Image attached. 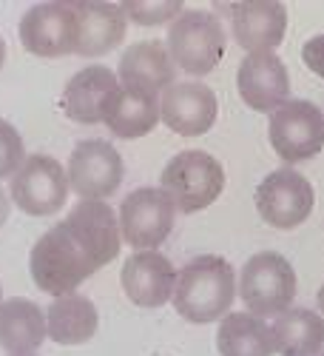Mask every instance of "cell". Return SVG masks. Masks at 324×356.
Listing matches in <instances>:
<instances>
[{"label":"cell","instance_id":"obj_1","mask_svg":"<svg viewBox=\"0 0 324 356\" xmlns=\"http://www.w3.org/2000/svg\"><path fill=\"white\" fill-rule=\"evenodd\" d=\"M233 296H237V274H233L230 262L214 254H205L194 257L176 274L171 302L182 319L194 325H208L228 316Z\"/></svg>","mask_w":324,"mask_h":356},{"label":"cell","instance_id":"obj_2","mask_svg":"<svg viewBox=\"0 0 324 356\" xmlns=\"http://www.w3.org/2000/svg\"><path fill=\"white\" fill-rule=\"evenodd\" d=\"M28 268H32V280L37 282L40 291L51 293L54 300L66 293H77L80 282H85L94 271H100L88 251L80 245V240L71 234V228L57 222L49 228L32 248L28 257Z\"/></svg>","mask_w":324,"mask_h":356},{"label":"cell","instance_id":"obj_3","mask_svg":"<svg viewBox=\"0 0 324 356\" xmlns=\"http://www.w3.org/2000/svg\"><path fill=\"white\" fill-rule=\"evenodd\" d=\"M160 188L171 197L176 211L196 214L216 202L225 191V168L214 154L191 148L168 160L160 177Z\"/></svg>","mask_w":324,"mask_h":356},{"label":"cell","instance_id":"obj_4","mask_svg":"<svg viewBox=\"0 0 324 356\" xmlns=\"http://www.w3.org/2000/svg\"><path fill=\"white\" fill-rule=\"evenodd\" d=\"M168 54L185 74H211L225 54V29L216 15L185 9L168 26Z\"/></svg>","mask_w":324,"mask_h":356},{"label":"cell","instance_id":"obj_5","mask_svg":"<svg viewBox=\"0 0 324 356\" xmlns=\"http://www.w3.org/2000/svg\"><path fill=\"white\" fill-rule=\"evenodd\" d=\"M239 296L245 308L259 319L290 311V302L296 300V271H293L290 259L276 251L253 254L242 265Z\"/></svg>","mask_w":324,"mask_h":356},{"label":"cell","instance_id":"obj_6","mask_svg":"<svg viewBox=\"0 0 324 356\" xmlns=\"http://www.w3.org/2000/svg\"><path fill=\"white\" fill-rule=\"evenodd\" d=\"M271 145L284 163H305L324 148V114L310 100H287L271 114Z\"/></svg>","mask_w":324,"mask_h":356},{"label":"cell","instance_id":"obj_7","mask_svg":"<svg viewBox=\"0 0 324 356\" xmlns=\"http://www.w3.org/2000/svg\"><path fill=\"white\" fill-rule=\"evenodd\" d=\"M313 202H316V194L310 180L290 165L271 171L256 188L259 217L279 231H290L302 225L313 211Z\"/></svg>","mask_w":324,"mask_h":356},{"label":"cell","instance_id":"obj_8","mask_svg":"<svg viewBox=\"0 0 324 356\" xmlns=\"http://www.w3.org/2000/svg\"><path fill=\"white\" fill-rule=\"evenodd\" d=\"M173 202L162 188H134L120 205V234L123 243L137 251H157L173 228Z\"/></svg>","mask_w":324,"mask_h":356},{"label":"cell","instance_id":"obj_9","mask_svg":"<svg viewBox=\"0 0 324 356\" xmlns=\"http://www.w3.org/2000/svg\"><path fill=\"white\" fill-rule=\"evenodd\" d=\"M69 177L54 157L32 154L12 177V200L28 217H49L60 211L69 197Z\"/></svg>","mask_w":324,"mask_h":356},{"label":"cell","instance_id":"obj_10","mask_svg":"<svg viewBox=\"0 0 324 356\" xmlns=\"http://www.w3.org/2000/svg\"><path fill=\"white\" fill-rule=\"evenodd\" d=\"M69 188L83 200H105L120 188L126 165L120 152L105 140H83L69 157Z\"/></svg>","mask_w":324,"mask_h":356},{"label":"cell","instance_id":"obj_11","mask_svg":"<svg viewBox=\"0 0 324 356\" xmlns=\"http://www.w3.org/2000/svg\"><path fill=\"white\" fill-rule=\"evenodd\" d=\"M20 43L37 57H66L77 49L74 3H37L20 17Z\"/></svg>","mask_w":324,"mask_h":356},{"label":"cell","instance_id":"obj_12","mask_svg":"<svg viewBox=\"0 0 324 356\" xmlns=\"http://www.w3.org/2000/svg\"><path fill=\"white\" fill-rule=\"evenodd\" d=\"M219 114L214 88L199 80H182L160 95V123L180 137H199L211 131Z\"/></svg>","mask_w":324,"mask_h":356},{"label":"cell","instance_id":"obj_13","mask_svg":"<svg viewBox=\"0 0 324 356\" xmlns=\"http://www.w3.org/2000/svg\"><path fill=\"white\" fill-rule=\"evenodd\" d=\"M120 92H123L120 77L108 66H85L66 83L60 106L69 120L94 126V123H105Z\"/></svg>","mask_w":324,"mask_h":356},{"label":"cell","instance_id":"obj_14","mask_svg":"<svg viewBox=\"0 0 324 356\" xmlns=\"http://www.w3.org/2000/svg\"><path fill=\"white\" fill-rule=\"evenodd\" d=\"M237 88L245 106H250L253 111H276L290 100L287 66L276 51L245 54L237 72Z\"/></svg>","mask_w":324,"mask_h":356},{"label":"cell","instance_id":"obj_15","mask_svg":"<svg viewBox=\"0 0 324 356\" xmlns=\"http://www.w3.org/2000/svg\"><path fill=\"white\" fill-rule=\"evenodd\" d=\"M66 225L80 240V245L88 251L97 268L105 265L120 254L123 234H120V220H117L114 209L100 200H80L66 217Z\"/></svg>","mask_w":324,"mask_h":356},{"label":"cell","instance_id":"obj_16","mask_svg":"<svg viewBox=\"0 0 324 356\" xmlns=\"http://www.w3.org/2000/svg\"><path fill=\"white\" fill-rule=\"evenodd\" d=\"M123 291L139 308H162L173 300L176 271L160 251H134L123 262Z\"/></svg>","mask_w":324,"mask_h":356},{"label":"cell","instance_id":"obj_17","mask_svg":"<svg viewBox=\"0 0 324 356\" xmlns=\"http://www.w3.org/2000/svg\"><path fill=\"white\" fill-rule=\"evenodd\" d=\"M117 77H120L123 88L160 97L168 86H173L176 66L162 40H142L123 51L120 66H117Z\"/></svg>","mask_w":324,"mask_h":356},{"label":"cell","instance_id":"obj_18","mask_svg":"<svg viewBox=\"0 0 324 356\" xmlns=\"http://www.w3.org/2000/svg\"><path fill=\"white\" fill-rule=\"evenodd\" d=\"M230 26L237 43L256 54V51H273L284 40L287 29V6L276 0H248L237 3L230 12Z\"/></svg>","mask_w":324,"mask_h":356},{"label":"cell","instance_id":"obj_19","mask_svg":"<svg viewBox=\"0 0 324 356\" xmlns=\"http://www.w3.org/2000/svg\"><path fill=\"white\" fill-rule=\"evenodd\" d=\"M77 15V49L74 54L97 57L117 49L126 38L128 17L123 3H74Z\"/></svg>","mask_w":324,"mask_h":356},{"label":"cell","instance_id":"obj_20","mask_svg":"<svg viewBox=\"0 0 324 356\" xmlns=\"http://www.w3.org/2000/svg\"><path fill=\"white\" fill-rule=\"evenodd\" d=\"M46 337V314L35 302L23 300V296L0 302V348L9 356L35 353V348H40Z\"/></svg>","mask_w":324,"mask_h":356},{"label":"cell","instance_id":"obj_21","mask_svg":"<svg viewBox=\"0 0 324 356\" xmlns=\"http://www.w3.org/2000/svg\"><path fill=\"white\" fill-rule=\"evenodd\" d=\"M97 308L83 293L57 296L46 311V331L57 345H83L97 334Z\"/></svg>","mask_w":324,"mask_h":356},{"label":"cell","instance_id":"obj_22","mask_svg":"<svg viewBox=\"0 0 324 356\" xmlns=\"http://www.w3.org/2000/svg\"><path fill=\"white\" fill-rule=\"evenodd\" d=\"M279 356H316L324 348V319L310 308H290L271 325Z\"/></svg>","mask_w":324,"mask_h":356},{"label":"cell","instance_id":"obj_23","mask_svg":"<svg viewBox=\"0 0 324 356\" xmlns=\"http://www.w3.org/2000/svg\"><path fill=\"white\" fill-rule=\"evenodd\" d=\"M219 356H273L271 325L253 314H228L216 331Z\"/></svg>","mask_w":324,"mask_h":356},{"label":"cell","instance_id":"obj_24","mask_svg":"<svg viewBox=\"0 0 324 356\" xmlns=\"http://www.w3.org/2000/svg\"><path fill=\"white\" fill-rule=\"evenodd\" d=\"M157 123H160V97L131 92V88H123L114 108L105 117V126L111 129V134L123 140H137L151 134Z\"/></svg>","mask_w":324,"mask_h":356},{"label":"cell","instance_id":"obj_25","mask_svg":"<svg viewBox=\"0 0 324 356\" xmlns=\"http://www.w3.org/2000/svg\"><path fill=\"white\" fill-rule=\"evenodd\" d=\"M123 12L128 20L139 23V26H160V23H173L182 15V3L180 0H160V3H139V0H131V3H123Z\"/></svg>","mask_w":324,"mask_h":356},{"label":"cell","instance_id":"obj_26","mask_svg":"<svg viewBox=\"0 0 324 356\" xmlns=\"http://www.w3.org/2000/svg\"><path fill=\"white\" fill-rule=\"evenodd\" d=\"M26 163V145L17 129L9 120H0V180L15 177L17 168Z\"/></svg>","mask_w":324,"mask_h":356},{"label":"cell","instance_id":"obj_27","mask_svg":"<svg viewBox=\"0 0 324 356\" xmlns=\"http://www.w3.org/2000/svg\"><path fill=\"white\" fill-rule=\"evenodd\" d=\"M302 60H305V66H307L313 74H318V77L324 80V35H316V38L305 40V46H302Z\"/></svg>","mask_w":324,"mask_h":356},{"label":"cell","instance_id":"obj_28","mask_svg":"<svg viewBox=\"0 0 324 356\" xmlns=\"http://www.w3.org/2000/svg\"><path fill=\"white\" fill-rule=\"evenodd\" d=\"M6 220H9V194L0 188V228L6 225Z\"/></svg>","mask_w":324,"mask_h":356},{"label":"cell","instance_id":"obj_29","mask_svg":"<svg viewBox=\"0 0 324 356\" xmlns=\"http://www.w3.org/2000/svg\"><path fill=\"white\" fill-rule=\"evenodd\" d=\"M3 60H6V43H3V38H0V66H3Z\"/></svg>","mask_w":324,"mask_h":356},{"label":"cell","instance_id":"obj_30","mask_svg":"<svg viewBox=\"0 0 324 356\" xmlns=\"http://www.w3.org/2000/svg\"><path fill=\"white\" fill-rule=\"evenodd\" d=\"M316 302H318V308H321V314H324V285L318 288V300H316Z\"/></svg>","mask_w":324,"mask_h":356},{"label":"cell","instance_id":"obj_31","mask_svg":"<svg viewBox=\"0 0 324 356\" xmlns=\"http://www.w3.org/2000/svg\"><path fill=\"white\" fill-rule=\"evenodd\" d=\"M28 356H35V353H28Z\"/></svg>","mask_w":324,"mask_h":356},{"label":"cell","instance_id":"obj_32","mask_svg":"<svg viewBox=\"0 0 324 356\" xmlns=\"http://www.w3.org/2000/svg\"><path fill=\"white\" fill-rule=\"evenodd\" d=\"M318 356H324V353H318Z\"/></svg>","mask_w":324,"mask_h":356},{"label":"cell","instance_id":"obj_33","mask_svg":"<svg viewBox=\"0 0 324 356\" xmlns=\"http://www.w3.org/2000/svg\"><path fill=\"white\" fill-rule=\"evenodd\" d=\"M0 302H3V300H0Z\"/></svg>","mask_w":324,"mask_h":356}]
</instances>
